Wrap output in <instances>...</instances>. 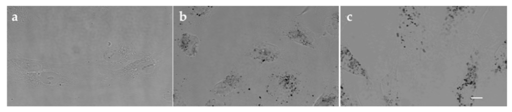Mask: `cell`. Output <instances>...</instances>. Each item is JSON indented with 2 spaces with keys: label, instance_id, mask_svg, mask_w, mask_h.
<instances>
[{
  "label": "cell",
  "instance_id": "cell-1",
  "mask_svg": "<svg viewBox=\"0 0 512 112\" xmlns=\"http://www.w3.org/2000/svg\"><path fill=\"white\" fill-rule=\"evenodd\" d=\"M280 52L278 48L276 45L268 42H260L254 46L248 56L258 60L262 64L276 60L280 56Z\"/></svg>",
  "mask_w": 512,
  "mask_h": 112
},
{
  "label": "cell",
  "instance_id": "cell-2",
  "mask_svg": "<svg viewBox=\"0 0 512 112\" xmlns=\"http://www.w3.org/2000/svg\"><path fill=\"white\" fill-rule=\"evenodd\" d=\"M180 44L181 49L188 56H194L197 52L196 48L199 44L198 39L194 36H192L188 33L184 34Z\"/></svg>",
  "mask_w": 512,
  "mask_h": 112
}]
</instances>
